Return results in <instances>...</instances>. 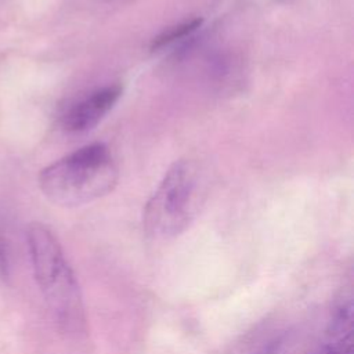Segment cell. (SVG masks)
<instances>
[{
	"instance_id": "cell-1",
	"label": "cell",
	"mask_w": 354,
	"mask_h": 354,
	"mask_svg": "<svg viewBox=\"0 0 354 354\" xmlns=\"http://www.w3.org/2000/svg\"><path fill=\"white\" fill-rule=\"evenodd\" d=\"M33 275L59 330L73 339L87 335V317L77 278L54 232L32 223L26 232Z\"/></svg>"
},
{
	"instance_id": "cell-2",
	"label": "cell",
	"mask_w": 354,
	"mask_h": 354,
	"mask_svg": "<svg viewBox=\"0 0 354 354\" xmlns=\"http://www.w3.org/2000/svg\"><path fill=\"white\" fill-rule=\"evenodd\" d=\"M119 169L104 142L87 144L41 169L39 187L57 206L77 207L113 191Z\"/></svg>"
},
{
	"instance_id": "cell-3",
	"label": "cell",
	"mask_w": 354,
	"mask_h": 354,
	"mask_svg": "<svg viewBox=\"0 0 354 354\" xmlns=\"http://www.w3.org/2000/svg\"><path fill=\"white\" fill-rule=\"evenodd\" d=\"M205 198L206 184L198 165L187 159L174 162L144 207L145 234L156 241L178 236L196 218Z\"/></svg>"
},
{
	"instance_id": "cell-4",
	"label": "cell",
	"mask_w": 354,
	"mask_h": 354,
	"mask_svg": "<svg viewBox=\"0 0 354 354\" xmlns=\"http://www.w3.org/2000/svg\"><path fill=\"white\" fill-rule=\"evenodd\" d=\"M122 91L119 84H109L72 102L61 113V127L69 133H84L94 129L119 101Z\"/></svg>"
},
{
	"instance_id": "cell-5",
	"label": "cell",
	"mask_w": 354,
	"mask_h": 354,
	"mask_svg": "<svg viewBox=\"0 0 354 354\" xmlns=\"http://www.w3.org/2000/svg\"><path fill=\"white\" fill-rule=\"evenodd\" d=\"M353 303L350 296H343L332 311L328 324L326 343L333 344H353Z\"/></svg>"
},
{
	"instance_id": "cell-6",
	"label": "cell",
	"mask_w": 354,
	"mask_h": 354,
	"mask_svg": "<svg viewBox=\"0 0 354 354\" xmlns=\"http://www.w3.org/2000/svg\"><path fill=\"white\" fill-rule=\"evenodd\" d=\"M202 25H203V19L199 17H195V18L184 19L171 26H167L151 40L149 50L160 51V50L174 46L176 43L184 41V40L192 37L194 33L198 32Z\"/></svg>"
},
{
	"instance_id": "cell-7",
	"label": "cell",
	"mask_w": 354,
	"mask_h": 354,
	"mask_svg": "<svg viewBox=\"0 0 354 354\" xmlns=\"http://www.w3.org/2000/svg\"><path fill=\"white\" fill-rule=\"evenodd\" d=\"M288 343V333L281 332L268 337L261 346H259L253 354H282Z\"/></svg>"
},
{
	"instance_id": "cell-8",
	"label": "cell",
	"mask_w": 354,
	"mask_h": 354,
	"mask_svg": "<svg viewBox=\"0 0 354 354\" xmlns=\"http://www.w3.org/2000/svg\"><path fill=\"white\" fill-rule=\"evenodd\" d=\"M0 277L8 278L10 277V257L8 249L4 239L0 238Z\"/></svg>"
},
{
	"instance_id": "cell-9",
	"label": "cell",
	"mask_w": 354,
	"mask_h": 354,
	"mask_svg": "<svg viewBox=\"0 0 354 354\" xmlns=\"http://www.w3.org/2000/svg\"><path fill=\"white\" fill-rule=\"evenodd\" d=\"M315 354H353V344H332V343H326Z\"/></svg>"
},
{
	"instance_id": "cell-10",
	"label": "cell",
	"mask_w": 354,
	"mask_h": 354,
	"mask_svg": "<svg viewBox=\"0 0 354 354\" xmlns=\"http://www.w3.org/2000/svg\"><path fill=\"white\" fill-rule=\"evenodd\" d=\"M119 1H124V0H119Z\"/></svg>"
}]
</instances>
